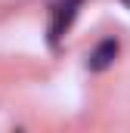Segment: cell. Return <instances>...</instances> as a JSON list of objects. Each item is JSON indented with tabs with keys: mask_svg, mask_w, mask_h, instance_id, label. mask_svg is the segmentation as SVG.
Returning a JSON list of instances; mask_svg holds the SVG:
<instances>
[{
	"mask_svg": "<svg viewBox=\"0 0 130 133\" xmlns=\"http://www.w3.org/2000/svg\"><path fill=\"white\" fill-rule=\"evenodd\" d=\"M115 56H118V40H102L96 50L90 53V59H87V65H90V71H105V68L115 62Z\"/></svg>",
	"mask_w": 130,
	"mask_h": 133,
	"instance_id": "obj_2",
	"label": "cell"
},
{
	"mask_svg": "<svg viewBox=\"0 0 130 133\" xmlns=\"http://www.w3.org/2000/svg\"><path fill=\"white\" fill-rule=\"evenodd\" d=\"M124 3H127V6H130V0H124Z\"/></svg>",
	"mask_w": 130,
	"mask_h": 133,
	"instance_id": "obj_3",
	"label": "cell"
},
{
	"mask_svg": "<svg viewBox=\"0 0 130 133\" xmlns=\"http://www.w3.org/2000/svg\"><path fill=\"white\" fill-rule=\"evenodd\" d=\"M77 6H81V0H59V3L53 6V19H50V43H53V46L62 40V34L68 31V25L74 22Z\"/></svg>",
	"mask_w": 130,
	"mask_h": 133,
	"instance_id": "obj_1",
	"label": "cell"
}]
</instances>
